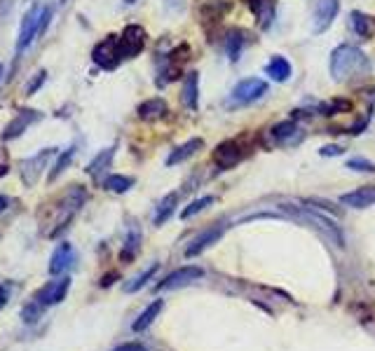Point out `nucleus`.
Returning <instances> with one entry per match:
<instances>
[{"label": "nucleus", "mask_w": 375, "mask_h": 351, "mask_svg": "<svg viewBox=\"0 0 375 351\" xmlns=\"http://www.w3.org/2000/svg\"><path fill=\"white\" fill-rule=\"evenodd\" d=\"M68 288H71V276H54V281H47L41 291L33 293L31 302L21 309V319L24 324H38L43 319L45 309L54 307V304H61L68 295Z\"/></svg>", "instance_id": "1"}, {"label": "nucleus", "mask_w": 375, "mask_h": 351, "mask_svg": "<svg viewBox=\"0 0 375 351\" xmlns=\"http://www.w3.org/2000/svg\"><path fill=\"white\" fill-rule=\"evenodd\" d=\"M368 64L366 54L361 52L359 47L354 45H340V47L333 49L331 54V75L333 80L343 82V80H350L354 75H361V73H368Z\"/></svg>", "instance_id": "2"}, {"label": "nucleus", "mask_w": 375, "mask_h": 351, "mask_svg": "<svg viewBox=\"0 0 375 351\" xmlns=\"http://www.w3.org/2000/svg\"><path fill=\"white\" fill-rule=\"evenodd\" d=\"M84 199H87V192H84L82 185H73V188L68 190L64 197H61L59 208H56L59 216H56V220H54V228L49 230V237H52V239H54V237H59L64 230H68L71 220L76 218V213L82 208Z\"/></svg>", "instance_id": "3"}, {"label": "nucleus", "mask_w": 375, "mask_h": 351, "mask_svg": "<svg viewBox=\"0 0 375 351\" xmlns=\"http://www.w3.org/2000/svg\"><path fill=\"white\" fill-rule=\"evenodd\" d=\"M49 8H41V5H33L31 10L24 14L21 19V28H19V38H16V54L26 52V47L41 36V31L47 26L49 21Z\"/></svg>", "instance_id": "4"}, {"label": "nucleus", "mask_w": 375, "mask_h": 351, "mask_svg": "<svg viewBox=\"0 0 375 351\" xmlns=\"http://www.w3.org/2000/svg\"><path fill=\"white\" fill-rule=\"evenodd\" d=\"M340 12V0H312V31L323 33L331 28Z\"/></svg>", "instance_id": "5"}, {"label": "nucleus", "mask_w": 375, "mask_h": 351, "mask_svg": "<svg viewBox=\"0 0 375 351\" xmlns=\"http://www.w3.org/2000/svg\"><path fill=\"white\" fill-rule=\"evenodd\" d=\"M204 271L202 267H197V265H185V267H179L174 269L172 274L164 276V281L157 284V291H176V288H183L188 284H192V281L202 279Z\"/></svg>", "instance_id": "6"}, {"label": "nucleus", "mask_w": 375, "mask_h": 351, "mask_svg": "<svg viewBox=\"0 0 375 351\" xmlns=\"http://www.w3.org/2000/svg\"><path fill=\"white\" fill-rule=\"evenodd\" d=\"M94 64H99L101 68H115L117 61L122 59L120 54V36H108L106 40H101L92 52Z\"/></svg>", "instance_id": "7"}, {"label": "nucleus", "mask_w": 375, "mask_h": 351, "mask_svg": "<svg viewBox=\"0 0 375 351\" xmlns=\"http://www.w3.org/2000/svg\"><path fill=\"white\" fill-rule=\"evenodd\" d=\"M265 94H268V82L260 80V77H247V80H242L235 87L232 99H235L237 104H255V101L263 99Z\"/></svg>", "instance_id": "8"}, {"label": "nucleus", "mask_w": 375, "mask_h": 351, "mask_svg": "<svg viewBox=\"0 0 375 351\" xmlns=\"http://www.w3.org/2000/svg\"><path fill=\"white\" fill-rule=\"evenodd\" d=\"M146 47V31L141 26H127L120 36V54L122 59H132V56L141 54Z\"/></svg>", "instance_id": "9"}, {"label": "nucleus", "mask_w": 375, "mask_h": 351, "mask_svg": "<svg viewBox=\"0 0 375 351\" xmlns=\"http://www.w3.org/2000/svg\"><path fill=\"white\" fill-rule=\"evenodd\" d=\"M52 152H54L52 148H45L41 155H33V157H28V160H24L19 164V173H21V178H24L26 188H33V185L38 183L45 162H47V157L52 155Z\"/></svg>", "instance_id": "10"}, {"label": "nucleus", "mask_w": 375, "mask_h": 351, "mask_svg": "<svg viewBox=\"0 0 375 351\" xmlns=\"http://www.w3.org/2000/svg\"><path fill=\"white\" fill-rule=\"evenodd\" d=\"M303 218H308L312 225H317L323 234L331 239L335 246H345V237H343V232H340L338 225L333 223V220H328V218H323V213H317L312 206H305V211H303Z\"/></svg>", "instance_id": "11"}, {"label": "nucleus", "mask_w": 375, "mask_h": 351, "mask_svg": "<svg viewBox=\"0 0 375 351\" xmlns=\"http://www.w3.org/2000/svg\"><path fill=\"white\" fill-rule=\"evenodd\" d=\"M41 112L38 110H31V108H24V110H19L14 115V120L5 127V132H3V141H14V138H19L21 134L26 132L28 127H31L33 122H38L41 120Z\"/></svg>", "instance_id": "12"}, {"label": "nucleus", "mask_w": 375, "mask_h": 351, "mask_svg": "<svg viewBox=\"0 0 375 351\" xmlns=\"http://www.w3.org/2000/svg\"><path fill=\"white\" fill-rule=\"evenodd\" d=\"M223 232H225L223 225H216V228L204 230L202 234H197L195 239H192L190 243H188V248H185V258H195V256H200V253H204L209 246H214V243L218 241L220 237H223Z\"/></svg>", "instance_id": "13"}, {"label": "nucleus", "mask_w": 375, "mask_h": 351, "mask_svg": "<svg viewBox=\"0 0 375 351\" xmlns=\"http://www.w3.org/2000/svg\"><path fill=\"white\" fill-rule=\"evenodd\" d=\"M73 263H76V251H73V246L68 241H61L59 246L54 248L52 260H49V274L61 276Z\"/></svg>", "instance_id": "14"}, {"label": "nucleus", "mask_w": 375, "mask_h": 351, "mask_svg": "<svg viewBox=\"0 0 375 351\" xmlns=\"http://www.w3.org/2000/svg\"><path fill=\"white\" fill-rule=\"evenodd\" d=\"M240 160H242V150L235 141H225V143H220L218 148L214 150V162L218 169H230Z\"/></svg>", "instance_id": "15"}, {"label": "nucleus", "mask_w": 375, "mask_h": 351, "mask_svg": "<svg viewBox=\"0 0 375 351\" xmlns=\"http://www.w3.org/2000/svg\"><path fill=\"white\" fill-rule=\"evenodd\" d=\"M340 204L350 208H368L375 204V185H363V188L348 192V195L340 197Z\"/></svg>", "instance_id": "16"}, {"label": "nucleus", "mask_w": 375, "mask_h": 351, "mask_svg": "<svg viewBox=\"0 0 375 351\" xmlns=\"http://www.w3.org/2000/svg\"><path fill=\"white\" fill-rule=\"evenodd\" d=\"M181 99H183V106L190 110H197L200 106V73H188L185 82H183V92H181Z\"/></svg>", "instance_id": "17"}, {"label": "nucleus", "mask_w": 375, "mask_h": 351, "mask_svg": "<svg viewBox=\"0 0 375 351\" xmlns=\"http://www.w3.org/2000/svg\"><path fill=\"white\" fill-rule=\"evenodd\" d=\"M202 148H204V141H202V138H190V141H185L183 145H179V148H174L172 152H169L167 167H174V164H181V162L190 160V157L195 155L197 150H202Z\"/></svg>", "instance_id": "18"}, {"label": "nucleus", "mask_w": 375, "mask_h": 351, "mask_svg": "<svg viewBox=\"0 0 375 351\" xmlns=\"http://www.w3.org/2000/svg\"><path fill=\"white\" fill-rule=\"evenodd\" d=\"M162 307H164L162 300H155V302L148 304V307L139 314V319H136L134 324H132V330H134V332H144V330H148V328L152 326V321H155L157 316H160Z\"/></svg>", "instance_id": "19"}, {"label": "nucleus", "mask_w": 375, "mask_h": 351, "mask_svg": "<svg viewBox=\"0 0 375 351\" xmlns=\"http://www.w3.org/2000/svg\"><path fill=\"white\" fill-rule=\"evenodd\" d=\"M169 112L167 104H164V99L160 96H155V99H148L144 104L139 106V117L141 120H160Z\"/></svg>", "instance_id": "20"}, {"label": "nucleus", "mask_w": 375, "mask_h": 351, "mask_svg": "<svg viewBox=\"0 0 375 351\" xmlns=\"http://www.w3.org/2000/svg\"><path fill=\"white\" fill-rule=\"evenodd\" d=\"M139 248H141V228H139V223H134L132 228H129V232H127V239H124L120 260H122V263H129V260H134L136 253H139Z\"/></svg>", "instance_id": "21"}, {"label": "nucleus", "mask_w": 375, "mask_h": 351, "mask_svg": "<svg viewBox=\"0 0 375 351\" xmlns=\"http://www.w3.org/2000/svg\"><path fill=\"white\" fill-rule=\"evenodd\" d=\"M272 136L277 138V143L293 145V143H298L300 136H303V134L298 132V127H295L293 122H282V124H277V127L272 129Z\"/></svg>", "instance_id": "22"}, {"label": "nucleus", "mask_w": 375, "mask_h": 351, "mask_svg": "<svg viewBox=\"0 0 375 351\" xmlns=\"http://www.w3.org/2000/svg\"><path fill=\"white\" fill-rule=\"evenodd\" d=\"M265 71H268V75L275 82H286L288 77H291V64H288L284 56H275V59L265 66Z\"/></svg>", "instance_id": "23"}, {"label": "nucleus", "mask_w": 375, "mask_h": 351, "mask_svg": "<svg viewBox=\"0 0 375 351\" xmlns=\"http://www.w3.org/2000/svg\"><path fill=\"white\" fill-rule=\"evenodd\" d=\"M113 157H115V148H104V150L99 152V155L94 157L92 162L87 164V173L94 176V178H96V176H101L108 167H111Z\"/></svg>", "instance_id": "24"}, {"label": "nucleus", "mask_w": 375, "mask_h": 351, "mask_svg": "<svg viewBox=\"0 0 375 351\" xmlns=\"http://www.w3.org/2000/svg\"><path fill=\"white\" fill-rule=\"evenodd\" d=\"M157 269H160V263H152L150 267H146L139 276H134L129 284H124V293H136L141 291V288H146L148 281H152V276L157 274Z\"/></svg>", "instance_id": "25"}, {"label": "nucleus", "mask_w": 375, "mask_h": 351, "mask_svg": "<svg viewBox=\"0 0 375 351\" xmlns=\"http://www.w3.org/2000/svg\"><path fill=\"white\" fill-rule=\"evenodd\" d=\"M176 199H179V197H176L174 192H172V195H167L160 204H157V208H155V218H152V220H155V225H164L169 218L174 216Z\"/></svg>", "instance_id": "26"}, {"label": "nucleus", "mask_w": 375, "mask_h": 351, "mask_svg": "<svg viewBox=\"0 0 375 351\" xmlns=\"http://www.w3.org/2000/svg\"><path fill=\"white\" fill-rule=\"evenodd\" d=\"M73 157H76V145H71V148H66L64 152H61L59 157H56V162L52 164V171H49V183H54L56 178H59L61 173L68 169V164L73 162Z\"/></svg>", "instance_id": "27"}, {"label": "nucleus", "mask_w": 375, "mask_h": 351, "mask_svg": "<svg viewBox=\"0 0 375 351\" xmlns=\"http://www.w3.org/2000/svg\"><path fill=\"white\" fill-rule=\"evenodd\" d=\"M104 188L111 190V192H117V195H122V192L134 188V178H129V176H120V173H113L104 180Z\"/></svg>", "instance_id": "28"}, {"label": "nucleus", "mask_w": 375, "mask_h": 351, "mask_svg": "<svg viewBox=\"0 0 375 351\" xmlns=\"http://www.w3.org/2000/svg\"><path fill=\"white\" fill-rule=\"evenodd\" d=\"M214 204V197H202V199H195L192 204H188V206L181 211V218L188 220V218H192V216H197V213H202L204 208H209Z\"/></svg>", "instance_id": "29"}, {"label": "nucleus", "mask_w": 375, "mask_h": 351, "mask_svg": "<svg viewBox=\"0 0 375 351\" xmlns=\"http://www.w3.org/2000/svg\"><path fill=\"white\" fill-rule=\"evenodd\" d=\"M352 28H354L356 36L368 38L371 36V19L361 12H352Z\"/></svg>", "instance_id": "30"}, {"label": "nucleus", "mask_w": 375, "mask_h": 351, "mask_svg": "<svg viewBox=\"0 0 375 351\" xmlns=\"http://www.w3.org/2000/svg\"><path fill=\"white\" fill-rule=\"evenodd\" d=\"M242 47H244V38L240 31H232L230 38H228V56L230 61H237L242 54Z\"/></svg>", "instance_id": "31"}, {"label": "nucleus", "mask_w": 375, "mask_h": 351, "mask_svg": "<svg viewBox=\"0 0 375 351\" xmlns=\"http://www.w3.org/2000/svg\"><path fill=\"white\" fill-rule=\"evenodd\" d=\"M348 169L352 171H366V173H373L375 171V164L371 160H363V157H356V160H350L348 162Z\"/></svg>", "instance_id": "32"}, {"label": "nucleus", "mask_w": 375, "mask_h": 351, "mask_svg": "<svg viewBox=\"0 0 375 351\" xmlns=\"http://www.w3.org/2000/svg\"><path fill=\"white\" fill-rule=\"evenodd\" d=\"M43 82H45V71L36 73V75L31 77V82H28V87H26V94H28V96L36 94V89H41V87H43Z\"/></svg>", "instance_id": "33"}, {"label": "nucleus", "mask_w": 375, "mask_h": 351, "mask_svg": "<svg viewBox=\"0 0 375 351\" xmlns=\"http://www.w3.org/2000/svg\"><path fill=\"white\" fill-rule=\"evenodd\" d=\"M113 351H148L141 342H124L120 347H115Z\"/></svg>", "instance_id": "34"}, {"label": "nucleus", "mask_w": 375, "mask_h": 351, "mask_svg": "<svg viewBox=\"0 0 375 351\" xmlns=\"http://www.w3.org/2000/svg\"><path fill=\"white\" fill-rule=\"evenodd\" d=\"M323 157H338V155H343V148H340V145H323V148L319 150Z\"/></svg>", "instance_id": "35"}, {"label": "nucleus", "mask_w": 375, "mask_h": 351, "mask_svg": "<svg viewBox=\"0 0 375 351\" xmlns=\"http://www.w3.org/2000/svg\"><path fill=\"white\" fill-rule=\"evenodd\" d=\"M8 300H10V293H8V288L5 286H0V309L8 304Z\"/></svg>", "instance_id": "36"}, {"label": "nucleus", "mask_w": 375, "mask_h": 351, "mask_svg": "<svg viewBox=\"0 0 375 351\" xmlns=\"http://www.w3.org/2000/svg\"><path fill=\"white\" fill-rule=\"evenodd\" d=\"M263 3H265V0H249V8H251L253 12L258 14V12H260V8H263Z\"/></svg>", "instance_id": "37"}, {"label": "nucleus", "mask_w": 375, "mask_h": 351, "mask_svg": "<svg viewBox=\"0 0 375 351\" xmlns=\"http://www.w3.org/2000/svg\"><path fill=\"white\" fill-rule=\"evenodd\" d=\"M5 208H8V197H3V195H0V213H3Z\"/></svg>", "instance_id": "38"}, {"label": "nucleus", "mask_w": 375, "mask_h": 351, "mask_svg": "<svg viewBox=\"0 0 375 351\" xmlns=\"http://www.w3.org/2000/svg\"><path fill=\"white\" fill-rule=\"evenodd\" d=\"M122 3H124V5H134L136 0H122Z\"/></svg>", "instance_id": "39"}, {"label": "nucleus", "mask_w": 375, "mask_h": 351, "mask_svg": "<svg viewBox=\"0 0 375 351\" xmlns=\"http://www.w3.org/2000/svg\"><path fill=\"white\" fill-rule=\"evenodd\" d=\"M0 77H3V66H0Z\"/></svg>", "instance_id": "40"}]
</instances>
